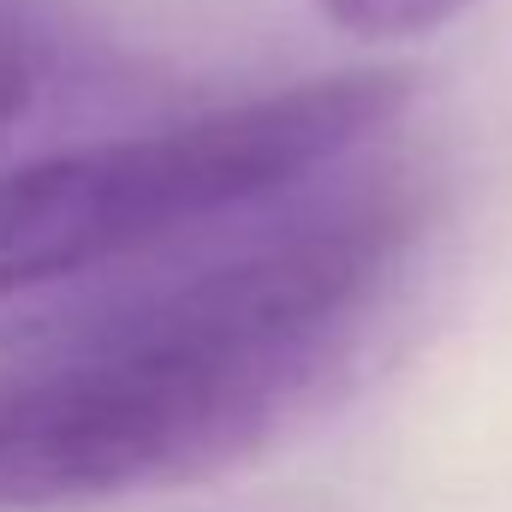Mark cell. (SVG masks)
Masks as SVG:
<instances>
[{
    "label": "cell",
    "instance_id": "obj_1",
    "mask_svg": "<svg viewBox=\"0 0 512 512\" xmlns=\"http://www.w3.org/2000/svg\"><path fill=\"white\" fill-rule=\"evenodd\" d=\"M423 197L322 179L0 328V512H78L256 459L352 382Z\"/></svg>",
    "mask_w": 512,
    "mask_h": 512
},
{
    "label": "cell",
    "instance_id": "obj_2",
    "mask_svg": "<svg viewBox=\"0 0 512 512\" xmlns=\"http://www.w3.org/2000/svg\"><path fill=\"white\" fill-rule=\"evenodd\" d=\"M405 96L399 72H334L161 131L0 161V298L137 268L251 221L364 155Z\"/></svg>",
    "mask_w": 512,
    "mask_h": 512
},
{
    "label": "cell",
    "instance_id": "obj_3",
    "mask_svg": "<svg viewBox=\"0 0 512 512\" xmlns=\"http://www.w3.org/2000/svg\"><path fill=\"white\" fill-rule=\"evenodd\" d=\"M54 72H60V48L36 0H0V155L42 114Z\"/></svg>",
    "mask_w": 512,
    "mask_h": 512
},
{
    "label": "cell",
    "instance_id": "obj_4",
    "mask_svg": "<svg viewBox=\"0 0 512 512\" xmlns=\"http://www.w3.org/2000/svg\"><path fill=\"white\" fill-rule=\"evenodd\" d=\"M471 6L477 0H316V12L352 42H411L453 24Z\"/></svg>",
    "mask_w": 512,
    "mask_h": 512
}]
</instances>
